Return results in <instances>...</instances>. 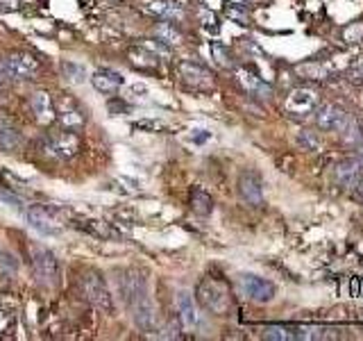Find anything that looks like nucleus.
<instances>
[{
	"mask_svg": "<svg viewBox=\"0 0 363 341\" xmlns=\"http://www.w3.org/2000/svg\"><path fill=\"white\" fill-rule=\"evenodd\" d=\"M121 291L125 296V303H128L134 325L143 330V332H152L157 328V307L150 298V291H147V282L143 278L141 271H125L121 278Z\"/></svg>",
	"mask_w": 363,
	"mask_h": 341,
	"instance_id": "f257e3e1",
	"label": "nucleus"
},
{
	"mask_svg": "<svg viewBox=\"0 0 363 341\" xmlns=\"http://www.w3.org/2000/svg\"><path fill=\"white\" fill-rule=\"evenodd\" d=\"M196 301L202 310H207L209 314L225 316L232 310V291L230 284L220 278H202L196 287Z\"/></svg>",
	"mask_w": 363,
	"mask_h": 341,
	"instance_id": "f03ea898",
	"label": "nucleus"
},
{
	"mask_svg": "<svg viewBox=\"0 0 363 341\" xmlns=\"http://www.w3.org/2000/svg\"><path fill=\"white\" fill-rule=\"evenodd\" d=\"M79 282H82L84 298H86L91 305L98 307L100 312H107V314L113 312V301H111L109 287H107L105 278H102L98 271H94V269L84 271V273H82V280H79Z\"/></svg>",
	"mask_w": 363,
	"mask_h": 341,
	"instance_id": "7ed1b4c3",
	"label": "nucleus"
},
{
	"mask_svg": "<svg viewBox=\"0 0 363 341\" xmlns=\"http://www.w3.org/2000/svg\"><path fill=\"white\" fill-rule=\"evenodd\" d=\"M43 148H45V155L48 157H55V159H71L75 157L79 151H82V139H79V134L75 130H57V132H50L48 139L43 141Z\"/></svg>",
	"mask_w": 363,
	"mask_h": 341,
	"instance_id": "20e7f679",
	"label": "nucleus"
},
{
	"mask_svg": "<svg viewBox=\"0 0 363 341\" xmlns=\"http://www.w3.org/2000/svg\"><path fill=\"white\" fill-rule=\"evenodd\" d=\"M318 105H320V91L309 85L291 89L286 96V102H284V107H286L291 117H300V119L313 114Z\"/></svg>",
	"mask_w": 363,
	"mask_h": 341,
	"instance_id": "39448f33",
	"label": "nucleus"
},
{
	"mask_svg": "<svg viewBox=\"0 0 363 341\" xmlns=\"http://www.w3.org/2000/svg\"><path fill=\"white\" fill-rule=\"evenodd\" d=\"M3 71L9 80H18V82H26V80H34L41 71V64L34 55L30 53H11L3 60Z\"/></svg>",
	"mask_w": 363,
	"mask_h": 341,
	"instance_id": "423d86ee",
	"label": "nucleus"
},
{
	"mask_svg": "<svg viewBox=\"0 0 363 341\" xmlns=\"http://www.w3.org/2000/svg\"><path fill=\"white\" fill-rule=\"evenodd\" d=\"M352 114L336 105V102H325V105H318L313 112V121H315V128L323 130V132H338L343 125L350 121Z\"/></svg>",
	"mask_w": 363,
	"mask_h": 341,
	"instance_id": "0eeeda50",
	"label": "nucleus"
},
{
	"mask_svg": "<svg viewBox=\"0 0 363 341\" xmlns=\"http://www.w3.org/2000/svg\"><path fill=\"white\" fill-rule=\"evenodd\" d=\"M177 77L179 82L193 89V91H209L213 87V75L209 68L196 62H179L177 64Z\"/></svg>",
	"mask_w": 363,
	"mask_h": 341,
	"instance_id": "6e6552de",
	"label": "nucleus"
},
{
	"mask_svg": "<svg viewBox=\"0 0 363 341\" xmlns=\"http://www.w3.org/2000/svg\"><path fill=\"white\" fill-rule=\"evenodd\" d=\"M238 287H241L245 298H250L252 303H270L275 298V284L266 278L255 276V273H243L238 278Z\"/></svg>",
	"mask_w": 363,
	"mask_h": 341,
	"instance_id": "1a4fd4ad",
	"label": "nucleus"
},
{
	"mask_svg": "<svg viewBox=\"0 0 363 341\" xmlns=\"http://www.w3.org/2000/svg\"><path fill=\"white\" fill-rule=\"evenodd\" d=\"M30 253H32V266L37 278L43 284H55L57 278H60V264H57L55 255L43 246H32Z\"/></svg>",
	"mask_w": 363,
	"mask_h": 341,
	"instance_id": "9d476101",
	"label": "nucleus"
},
{
	"mask_svg": "<svg viewBox=\"0 0 363 341\" xmlns=\"http://www.w3.org/2000/svg\"><path fill=\"white\" fill-rule=\"evenodd\" d=\"M238 196L250 207H261L264 205V180L257 170H243L238 175Z\"/></svg>",
	"mask_w": 363,
	"mask_h": 341,
	"instance_id": "9b49d317",
	"label": "nucleus"
},
{
	"mask_svg": "<svg viewBox=\"0 0 363 341\" xmlns=\"http://www.w3.org/2000/svg\"><path fill=\"white\" fill-rule=\"evenodd\" d=\"M177 312H179V323L184 330H198L202 325V314L198 310V301L193 298L189 291L177 293Z\"/></svg>",
	"mask_w": 363,
	"mask_h": 341,
	"instance_id": "f8f14e48",
	"label": "nucleus"
},
{
	"mask_svg": "<svg viewBox=\"0 0 363 341\" xmlns=\"http://www.w3.org/2000/svg\"><path fill=\"white\" fill-rule=\"evenodd\" d=\"M28 223H30L32 230H37L43 237L60 234V227H57L55 219L48 214V210L41 207V205H34V207L28 210Z\"/></svg>",
	"mask_w": 363,
	"mask_h": 341,
	"instance_id": "ddd939ff",
	"label": "nucleus"
},
{
	"mask_svg": "<svg viewBox=\"0 0 363 341\" xmlns=\"http://www.w3.org/2000/svg\"><path fill=\"white\" fill-rule=\"evenodd\" d=\"M30 107L34 112V117H37V121L43 125H48L57 119L55 102H52L48 91H34V94L30 96Z\"/></svg>",
	"mask_w": 363,
	"mask_h": 341,
	"instance_id": "4468645a",
	"label": "nucleus"
},
{
	"mask_svg": "<svg viewBox=\"0 0 363 341\" xmlns=\"http://www.w3.org/2000/svg\"><path fill=\"white\" fill-rule=\"evenodd\" d=\"M236 80L250 96H257V98H268L270 96V87L252 71V68H245V66L236 68Z\"/></svg>",
	"mask_w": 363,
	"mask_h": 341,
	"instance_id": "2eb2a0df",
	"label": "nucleus"
},
{
	"mask_svg": "<svg viewBox=\"0 0 363 341\" xmlns=\"http://www.w3.org/2000/svg\"><path fill=\"white\" fill-rule=\"evenodd\" d=\"M361 175H363V170L357 164L354 157H352V159H340V162L334 166V180H336V185L343 187V189H352V187H354L357 180Z\"/></svg>",
	"mask_w": 363,
	"mask_h": 341,
	"instance_id": "dca6fc26",
	"label": "nucleus"
},
{
	"mask_svg": "<svg viewBox=\"0 0 363 341\" xmlns=\"http://www.w3.org/2000/svg\"><path fill=\"white\" fill-rule=\"evenodd\" d=\"M91 85H94L96 91H100V94H116V91L123 87V75L111 71V68H102V71H96L94 75L89 77Z\"/></svg>",
	"mask_w": 363,
	"mask_h": 341,
	"instance_id": "f3484780",
	"label": "nucleus"
},
{
	"mask_svg": "<svg viewBox=\"0 0 363 341\" xmlns=\"http://www.w3.org/2000/svg\"><path fill=\"white\" fill-rule=\"evenodd\" d=\"M57 117H60L62 125L68 130H79L84 125V114L79 109L73 100H64L62 102V109L57 112Z\"/></svg>",
	"mask_w": 363,
	"mask_h": 341,
	"instance_id": "a211bd4d",
	"label": "nucleus"
},
{
	"mask_svg": "<svg viewBox=\"0 0 363 341\" xmlns=\"http://www.w3.org/2000/svg\"><path fill=\"white\" fill-rule=\"evenodd\" d=\"M23 144L21 132L7 121V117H0V151L11 153Z\"/></svg>",
	"mask_w": 363,
	"mask_h": 341,
	"instance_id": "6ab92c4d",
	"label": "nucleus"
},
{
	"mask_svg": "<svg viewBox=\"0 0 363 341\" xmlns=\"http://www.w3.org/2000/svg\"><path fill=\"white\" fill-rule=\"evenodd\" d=\"M295 71H298V75H302L304 80H327L332 75V66L327 62H304L295 68Z\"/></svg>",
	"mask_w": 363,
	"mask_h": 341,
	"instance_id": "aec40b11",
	"label": "nucleus"
},
{
	"mask_svg": "<svg viewBox=\"0 0 363 341\" xmlns=\"http://www.w3.org/2000/svg\"><path fill=\"white\" fill-rule=\"evenodd\" d=\"M159 57L152 55L150 50H145L143 45L141 48H132L130 50V62L136 66V68H141V71H157L159 68Z\"/></svg>",
	"mask_w": 363,
	"mask_h": 341,
	"instance_id": "412c9836",
	"label": "nucleus"
},
{
	"mask_svg": "<svg viewBox=\"0 0 363 341\" xmlns=\"http://www.w3.org/2000/svg\"><path fill=\"white\" fill-rule=\"evenodd\" d=\"M191 210L200 216H209L213 212V198L204 189L196 187L191 191Z\"/></svg>",
	"mask_w": 363,
	"mask_h": 341,
	"instance_id": "4be33fe9",
	"label": "nucleus"
},
{
	"mask_svg": "<svg viewBox=\"0 0 363 341\" xmlns=\"http://www.w3.org/2000/svg\"><path fill=\"white\" fill-rule=\"evenodd\" d=\"M155 34H157V39H159V41H164L166 45H179L182 39H184V34H182V32L175 28V23H170V21L157 23Z\"/></svg>",
	"mask_w": 363,
	"mask_h": 341,
	"instance_id": "5701e85b",
	"label": "nucleus"
},
{
	"mask_svg": "<svg viewBox=\"0 0 363 341\" xmlns=\"http://www.w3.org/2000/svg\"><path fill=\"white\" fill-rule=\"evenodd\" d=\"M147 9L152 11V14L162 16L164 21H175V18H182V9L173 3H166V0H150V3L145 5Z\"/></svg>",
	"mask_w": 363,
	"mask_h": 341,
	"instance_id": "b1692460",
	"label": "nucleus"
},
{
	"mask_svg": "<svg viewBox=\"0 0 363 341\" xmlns=\"http://www.w3.org/2000/svg\"><path fill=\"white\" fill-rule=\"evenodd\" d=\"M338 136L343 139L345 144L350 146H357L359 141H363V134H361V123L354 119V117H350V121L343 125V128L338 130Z\"/></svg>",
	"mask_w": 363,
	"mask_h": 341,
	"instance_id": "393cba45",
	"label": "nucleus"
},
{
	"mask_svg": "<svg viewBox=\"0 0 363 341\" xmlns=\"http://www.w3.org/2000/svg\"><path fill=\"white\" fill-rule=\"evenodd\" d=\"M261 337L268 341H295V332L291 325H266L261 330Z\"/></svg>",
	"mask_w": 363,
	"mask_h": 341,
	"instance_id": "a878e982",
	"label": "nucleus"
},
{
	"mask_svg": "<svg viewBox=\"0 0 363 341\" xmlns=\"http://www.w3.org/2000/svg\"><path fill=\"white\" fill-rule=\"evenodd\" d=\"M62 73L71 85H82L84 80H89L86 75V68L82 64H75V62H64L62 64Z\"/></svg>",
	"mask_w": 363,
	"mask_h": 341,
	"instance_id": "bb28decb",
	"label": "nucleus"
},
{
	"mask_svg": "<svg viewBox=\"0 0 363 341\" xmlns=\"http://www.w3.org/2000/svg\"><path fill=\"white\" fill-rule=\"evenodd\" d=\"M298 146L302 148V151H318V148H320V139H318L315 132L304 130L298 134Z\"/></svg>",
	"mask_w": 363,
	"mask_h": 341,
	"instance_id": "cd10ccee",
	"label": "nucleus"
},
{
	"mask_svg": "<svg viewBox=\"0 0 363 341\" xmlns=\"http://www.w3.org/2000/svg\"><path fill=\"white\" fill-rule=\"evenodd\" d=\"M343 41L345 43H361L363 41V23H350L343 30Z\"/></svg>",
	"mask_w": 363,
	"mask_h": 341,
	"instance_id": "c85d7f7f",
	"label": "nucleus"
},
{
	"mask_svg": "<svg viewBox=\"0 0 363 341\" xmlns=\"http://www.w3.org/2000/svg\"><path fill=\"white\" fill-rule=\"evenodd\" d=\"M141 45L145 50H150L152 55H157V57H168L170 55V45H166L164 41H155V39H143L141 41Z\"/></svg>",
	"mask_w": 363,
	"mask_h": 341,
	"instance_id": "c756f323",
	"label": "nucleus"
},
{
	"mask_svg": "<svg viewBox=\"0 0 363 341\" xmlns=\"http://www.w3.org/2000/svg\"><path fill=\"white\" fill-rule=\"evenodd\" d=\"M347 77H350V82L363 85V55L357 57V60L347 66Z\"/></svg>",
	"mask_w": 363,
	"mask_h": 341,
	"instance_id": "7c9ffc66",
	"label": "nucleus"
},
{
	"mask_svg": "<svg viewBox=\"0 0 363 341\" xmlns=\"http://www.w3.org/2000/svg\"><path fill=\"white\" fill-rule=\"evenodd\" d=\"M86 230L94 232L96 237H113L111 227L107 223H100V221H86Z\"/></svg>",
	"mask_w": 363,
	"mask_h": 341,
	"instance_id": "2f4dec72",
	"label": "nucleus"
},
{
	"mask_svg": "<svg viewBox=\"0 0 363 341\" xmlns=\"http://www.w3.org/2000/svg\"><path fill=\"white\" fill-rule=\"evenodd\" d=\"M132 128L134 130H152V132H159V130H164L166 125L162 121H136V123H132Z\"/></svg>",
	"mask_w": 363,
	"mask_h": 341,
	"instance_id": "473e14b6",
	"label": "nucleus"
},
{
	"mask_svg": "<svg viewBox=\"0 0 363 341\" xmlns=\"http://www.w3.org/2000/svg\"><path fill=\"white\" fill-rule=\"evenodd\" d=\"M0 269H5L7 273H16V269H18L16 257L7 255V253H0Z\"/></svg>",
	"mask_w": 363,
	"mask_h": 341,
	"instance_id": "72a5a7b5",
	"label": "nucleus"
},
{
	"mask_svg": "<svg viewBox=\"0 0 363 341\" xmlns=\"http://www.w3.org/2000/svg\"><path fill=\"white\" fill-rule=\"evenodd\" d=\"M211 50H213V55H216V57H218V60H216V62H218L220 66H230V62H227V53L220 48V45H213Z\"/></svg>",
	"mask_w": 363,
	"mask_h": 341,
	"instance_id": "f704fd0d",
	"label": "nucleus"
},
{
	"mask_svg": "<svg viewBox=\"0 0 363 341\" xmlns=\"http://www.w3.org/2000/svg\"><path fill=\"white\" fill-rule=\"evenodd\" d=\"M227 16H232V18H236V21H241V26H247V16H245V14H241V11L230 9V11H227Z\"/></svg>",
	"mask_w": 363,
	"mask_h": 341,
	"instance_id": "c9c22d12",
	"label": "nucleus"
},
{
	"mask_svg": "<svg viewBox=\"0 0 363 341\" xmlns=\"http://www.w3.org/2000/svg\"><path fill=\"white\" fill-rule=\"evenodd\" d=\"M202 23H204V28H218V26H216V16L213 14H202Z\"/></svg>",
	"mask_w": 363,
	"mask_h": 341,
	"instance_id": "e433bc0d",
	"label": "nucleus"
},
{
	"mask_svg": "<svg viewBox=\"0 0 363 341\" xmlns=\"http://www.w3.org/2000/svg\"><path fill=\"white\" fill-rule=\"evenodd\" d=\"M354 159H357V164H359V166H361V170H363V141H359V144H357Z\"/></svg>",
	"mask_w": 363,
	"mask_h": 341,
	"instance_id": "4c0bfd02",
	"label": "nucleus"
},
{
	"mask_svg": "<svg viewBox=\"0 0 363 341\" xmlns=\"http://www.w3.org/2000/svg\"><path fill=\"white\" fill-rule=\"evenodd\" d=\"M128 107H125V102H118V100H111L109 102V112L111 114H116V112H125Z\"/></svg>",
	"mask_w": 363,
	"mask_h": 341,
	"instance_id": "58836bf2",
	"label": "nucleus"
},
{
	"mask_svg": "<svg viewBox=\"0 0 363 341\" xmlns=\"http://www.w3.org/2000/svg\"><path fill=\"white\" fill-rule=\"evenodd\" d=\"M5 80H7V75H5V71H3V66H0V89L5 87Z\"/></svg>",
	"mask_w": 363,
	"mask_h": 341,
	"instance_id": "ea45409f",
	"label": "nucleus"
},
{
	"mask_svg": "<svg viewBox=\"0 0 363 341\" xmlns=\"http://www.w3.org/2000/svg\"><path fill=\"white\" fill-rule=\"evenodd\" d=\"M230 3H234V5H238V7H241V5H247L250 0H230Z\"/></svg>",
	"mask_w": 363,
	"mask_h": 341,
	"instance_id": "a19ab883",
	"label": "nucleus"
}]
</instances>
